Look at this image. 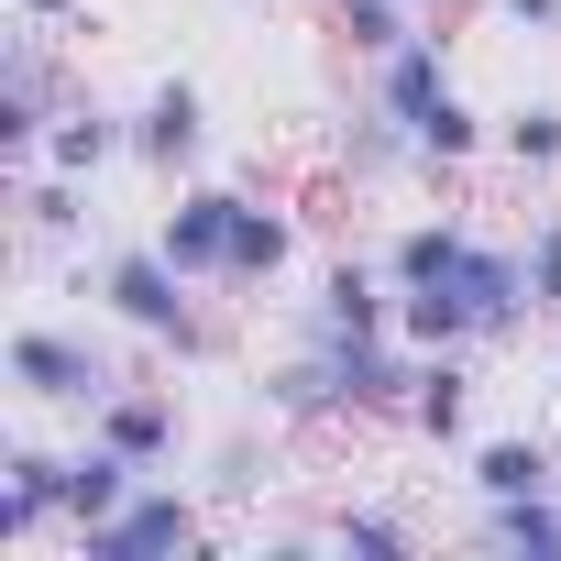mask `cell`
Here are the masks:
<instances>
[{
	"label": "cell",
	"mask_w": 561,
	"mask_h": 561,
	"mask_svg": "<svg viewBox=\"0 0 561 561\" xmlns=\"http://www.w3.org/2000/svg\"><path fill=\"white\" fill-rule=\"evenodd\" d=\"M45 165L100 187L111 165H133V111H122V100H100V89H78V100L45 122Z\"/></svg>",
	"instance_id": "18"
},
{
	"label": "cell",
	"mask_w": 561,
	"mask_h": 561,
	"mask_svg": "<svg viewBox=\"0 0 561 561\" xmlns=\"http://www.w3.org/2000/svg\"><path fill=\"white\" fill-rule=\"evenodd\" d=\"M253 419H275V430H342V375H331V342H298V353L253 364Z\"/></svg>",
	"instance_id": "16"
},
{
	"label": "cell",
	"mask_w": 561,
	"mask_h": 561,
	"mask_svg": "<svg viewBox=\"0 0 561 561\" xmlns=\"http://www.w3.org/2000/svg\"><path fill=\"white\" fill-rule=\"evenodd\" d=\"M484 154H495V111L462 100V89H440L430 122H419V176H473Z\"/></svg>",
	"instance_id": "22"
},
{
	"label": "cell",
	"mask_w": 561,
	"mask_h": 561,
	"mask_svg": "<svg viewBox=\"0 0 561 561\" xmlns=\"http://www.w3.org/2000/svg\"><path fill=\"white\" fill-rule=\"evenodd\" d=\"M275 484V419H253V430H231V440H209L198 451V495L231 517V506H253Z\"/></svg>",
	"instance_id": "23"
},
{
	"label": "cell",
	"mask_w": 561,
	"mask_h": 561,
	"mask_svg": "<svg viewBox=\"0 0 561 561\" xmlns=\"http://www.w3.org/2000/svg\"><path fill=\"white\" fill-rule=\"evenodd\" d=\"M473 419H484V353H473V342H462V353H419L408 430H419V440H440V451H462V440H473Z\"/></svg>",
	"instance_id": "19"
},
{
	"label": "cell",
	"mask_w": 561,
	"mask_h": 561,
	"mask_svg": "<svg viewBox=\"0 0 561 561\" xmlns=\"http://www.w3.org/2000/svg\"><path fill=\"white\" fill-rule=\"evenodd\" d=\"M473 539L506 550V561H561V484L506 495V506H473Z\"/></svg>",
	"instance_id": "24"
},
{
	"label": "cell",
	"mask_w": 561,
	"mask_h": 561,
	"mask_svg": "<svg viewBox=\"0 0 561 561\" xmlns=\"http://www.w3.org/2000/svg\"><path fill=\"white\" fill-rule=\"evenodd\" d=\"M397 342L408 353H462L473 342V298L451 287V275L440 287H397Z\"/></svg>",
	"instance_id": "28"
},
{
	"label": "cell",
	"mask_w": 561,
	"mask_h": 561,
	"mask_svg": "<svg viewBox=\"0 0 561 561\" xmlns=\"http://www.w3.org/2000/svg\"><path fill=\"white\" fill-rule=\"evenodd\" d=\"M209 144H220L209 89H198L187 67H165V78L133 100V165H144L154 187H176V176H209Z\"/></svg>",
	"instance_id": "6"
},
{
	"label": "cell",
	"mask_w": 561,
	"mask_h": 561,
	"mask_svg": "<svg viewBox=\"0 0 561 561\" xmlns=\"http://www.w3.org/2000/svg\"><path fill=\"white\" fill-rule=\"evenodd\" d=\"M484 12H495L506 34H539V45H561V0H484Z\"/></svg>",
	"instance_id": "30"
},
{
	"label": "cell",
	"mask_w": 561,
	"mask_h": 561,
	"mask_svg": "<svg viewBox=\"0 0 561 561\" xmlns=\"http://www.w3.org/2000/svg\"><path fill=\"white\" fill-rule=\"evenodd\" d=\"M12 231H23V253H89L100 242V187L56 176V165H23L12 176Z\"/></svg>",
	"instance_id": "15"
},
{
	"label": "cell",
	"mask_w": 561,
	"mask_h": 561,
	"mask_svg": "<svg viewBox=\"0 0 561 561\" xmlns=\"http://www.w3.org/2000/svg\"><path fill=\"white\" fill-rule=\"evenodd\" d=\"M561 484V440L550 430H473L462 440V495L473 506H506V495H539Z\"/></svg>",
	"instance_id": "17"
},
{
	"label": "cell",
	"mask_w": 561,
	"mask_h": 561,
	"mask_svg": "<svg viewBox=\"0 0 561 561\" xmlns=\"http://www.w3.org/2000/svg\"><path fill=\"white\" fill-rule=\"evenodd\" d=\"M0 375H12V397L45 408V419H100V408L133 386L122 353H111L89 320H56V309H34L12 342H0Z\"/></svg>",
	"instance_id": "2"
},
{
	"label": "cell",
	"mask_w": 561,
	"mask_h": 561,
	"mask_svg": "<svg viewBox=\"0 0 561 561\" xmlns=\"http://www.w3.org/2000/svg\"><path fill=\"white\" fill-rule=\"evenodd\" d=\"M331 375H342V419H353V430H408L419 353H408L397 331H375V342H331Z\"/></svg>",
	"instance_id": "12"
},
{
	"label": "cell",
	"mask_w": 561,
	"mask_h": 561,
	"mask_svg": "<svg viewBox=\"0 0 561 561\" xmlns=\"http://www.w3.org/2000/svg\"><path fill=\"white\" fill-rule=\"evenodd\" d=\"M320 165H331L342 187H397V176H419V144H408V122H386L375 100H342V111L320 122Z\"/></svg>",
	"instance_id": "14"
},
{
	"label": "cell",
	"mask_w": 561,
	"mask_h": 561,
	"mask_svg": "<svg viewBox=\"0 0 561 561\" xmlns=\"http://www.w3.org/2000/svg\"><path fill=\"white\" fill-rule=\"evenodd\" d=\"M517 242H528V287H539V320H561V209H539Z\"/></svg>",
	"instance_id": "29"
},
{
	"label": "cell",
	"mask_w": 561,
	"mask_h": 561,
	"mask_svg": "<svg viewBox=\"0 0 561 561\" xmlns=\"http://www.w3.org/2000/svg\"><path fill=\"white\" fill-rule=\"evenodd\" d=\"M440 89H462V67H451V34H440V12L397 45V56H375L364 67V100L386 111V122H408V144H419V122H430V100Z\"/></svg>",
	"instance_id": "13"
},
{
	"label": "cell",
	"mask_w": 561,
	"mask_h": 561,
	"mask_svg": "<svg viewBox=\"0 0 561 561\" xmlns=\"http://www.w3.org/2000/svg\"><path fill=\"white\" fill-rule=\"evenodd\" d=\"M462 253H473L462 209H408L386 231V275H397V287H440V275H462Z\"/></svg>",
	"instance_id": "20"
},
{
	"label": "cell",
	"mask_w": 561,
	"mask_h": 561,
	"mask_svg": "<svg viewBox=\"0 0 561 561\" xmlns=\"http://www.w3.org/2000/svg\"><path fill=\"white\" fill-rule=\"evenodd\" d=\"M23 23H56L67 34V23H89V0H23Z\"/></svg>",
	"instance_id": "31"
},
{
	"label": "cell",
	"mask_w": 561,
	"mask_h": 561,
	"mask_svg": "<svg viewBox=\"0 0 561 561\" xmlns=\"http://www.w3.org/2000/svg\"><path fill=\"white\" fill-rule=\"evenodd\" d=\"M451 287L473 298V353H517V342H528V320H539L528 242H495V231H473V253H462V275H451Z\"/></svg>",
	"instance_id": "9"
},
{
	"label": "cell",
	"mask_w": 561,
	"mask_h": 561,
	"mask_svg": "<svg viewBox=\"0 0 561 561\" xmlns=\"http://www.w3.org/2000/svg\"><path fill=\"white\" fill-rule=\"evenodd\" d=\"M550 386H561V353H550Z\"/></svg>",
	"instance_id": "33"
},
{
	"label": "cell",
	"mask_w": 561,
	"mask_h": 561,
	"mask_svg": "<svg viewBox=\"0 0 561 561\" xmlns=\"http://www.w3.org/2000/svg\"><path fill=\"white\" fill-rule=\"evenodd\" d=\"M419 12H451V0H419Z\"/></svg>",
	"instance_id": "32"
},
{
	"label": "cell",
	"mask_w": 561,
	"mask_h": 561,
	"mask_svg": "<svg viewBox=\"0 0 561 561\" xmlns=\"http://www.w3.org/2000/svg\"><path fill=\"white\" fill-rule=\"evenodd\" d=\"M34 550H67V451L45 430H12L0 440V561Z\"/></svg>",
	"instance_id": "5"
},
{
	"label": "cell",
	"mask_w": 561,
	"mask_h": 561,
	"mask_svg": "<svg viewBox=\"0 0 561 561\" xmlns=\"http://www.w3.org/2000/svg\"><path fill=\"white\" fill-rule=\"evenodd\" d=\"M430 12H419V0H320V34L353 56V67H375V56H397L408 34H419Z\"/></svg>",
	"instance_id": "25"
},
{
	"label": "cell",
	"mask_w": 561,
	"mask_h": 561,
	"mask_svg": "<svg viewBox=\"0 0 561 561\" xmlns=\"http://www.w3.org/2000/svg\"><path fill=\"white\" fill-rule=\"evenodd\" d=\"M220 539V506L198 495V473H144L89 539H67V561H198Z\"/></svg>",
	"instance_id": "3"
},
{
	"label": "cell",
	"mask_w": 561,
	"mask_h": 561,
	"mask_svg": "<svg viewBox=\"0 0 561 561\" xmlns=\"http://www.w3.org/2000/svg\"><path fill=\"white\" fill-rule=\"evenodd\" d=\"M495 165L517 176H561V89H528L495 111Z\"/></svg>",
	"instance_id": "26"
},
{
	"label": "cell",
	"mask_w": 561,
	"mask_h": 561,
	"mask_svg": "<svg viewBox=\"0 0 561 561\" xmlns=\"http://www.w3.org/2000/svg\"><path fill=\"white\" fill-rule=\"evenodd\" d=\"M78 298L122 331V342H144V353H165L176 375H198V364H231V298L220 287H198V275L144 231V242H89L78 253Z\"/></svg>",
	"instance_id": "1"
},
{
	"label": "cell",
	"mask_w": 561,
	"mask_h": 561,
	"mask_svg": "<svg viewBox=\"0 0 561 561\" xmlns=\"http://www.w3.org/2000/svg\"><path fill=\"white\" fill-rule=\"evenodd\" d=\"M320 528H331V550H353V561H408V550H419V517L386 506V495H342Z\"/></svg>",
	"instance_id": "27"
},
{
	"label": "cell",
	"mask_w": 561,
	"mask_h": 561,
	"mask_svg": "<svg viewBox=\"0 0 561 561\" xmlns=\"http://www.w3.org/2000/svg\"><path fill=\"white\" fill-rule=\"evenodd\" d=\"M298 264H309V220L275 198V187H253V198H242V231H231V264H220V298H231V309H253V298L287 287Z\"/></svg>",
	"instance_id": "10"
},
{
	"label": "cell",
	"mask_w": 561,
	"mask_h": 561,
	"mask_svg": "<svg viewBox=\"0 0 561 561\" xmlns=\"http://www.w3.org/2000/svg\"><path fill=\"white\" fill-rule=\"evenodd\" d=\"M78 430H100V440H111V451H133L144 473H187V451H198L187 397H176V386H144V375H133V386H122L100 419H78Z\"/></svg>",
	"instance_id": "11"
},
{
	"label": "cell",
	"mask_w": 561,
	"mask_h": 561,
	"mask_svg": "<svg viewBox=\"0 0 561 561\" xmlns=\"http://www.w3.org/2000/svg\"><path fill=\"white\" fill-rule=\"evenodd\" d=\"M397 331V275L386 253H331L309 275V298H298V342H375Z\"/></svg>",
	"instance_id": "7"
},
{
	"label": "cell",
	"mask_w": 561,
	"mask_h": 561,
	"mask_svg": "<svg viewBox=\"0 0 561 561\" xmlns=\"http://www.w3.org/2000/svg\"><path fill=\"white\" fill-rule=\"evenodd\" d=\"M242 198H253V187H231V176H176V187L154 198V242L198 275V287H220L231 231H242Z\"/></svg>",
	"instance_id": "8"
},
{
	"label": "cell",
	"mask_w": 561,
	"mask_h": 561,
	"mask_svg": "<svg viewBox=\"0 0 561 561\" xmlns=\"http://www.w3.org/2000/svg\"><path fill=\"white\" fill-rule=\"evenodd\" d=\"M78 89H89V78L67 67L56 23H23L12 45H0V154H12V176H23V165H45V122H56Z\"/></svg>",
	"instance_id": "4"
},
{
	"label": "cell",
	"mask_w": 561,
	"mask_h": 561,
	"mask_svg": "<svg viewBox=\"0 0 561 561\" xmlns=\"http://www.w3.org/2000/svg\"><path fill=\"white\" fill-rule=\"evenodd\" d=\"M133 484H144V462H133V451H111L100 430H78V440H67V539H89Z\"/></svg>",
	"instance_id": "21"
}]
</instances>
